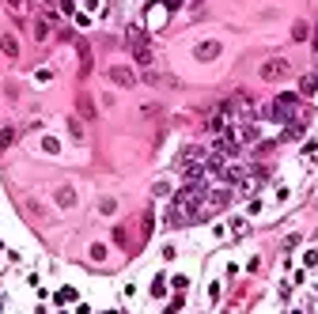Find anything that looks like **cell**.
Here are the masks:
<instances>
[{
  "label": "cell",
  "mask_w": 318,
  "mask_h": 314,
  "mask_svg": "<svg viewBox=\"0 0 318 314\" xmlns=\"http://www.w3.org/2000/svg\"><path fill=\"white\" fill-rule=\"evenodd\" d=\"M288 72H292V65H288V61H280V57H273V61H265V65H261V80H269V84L284 80Z\"/></svg>",
  "instance_id": "cell-1"
},
{
  "label": "cell",
  "mask_w": 318,
  "mask_h": 314,
  "mask_svg": "<svg viewBox=\"0 0 318 314\" xmlns=\"http://www.w3.org/2000/svg\"><path fill=\"white\" fill-rule=\"evenodd\" d=\"M110 80H114L118 87H133V84H137V76H133L129 68H121V65H114V68H110Z\"/></svg>",
  "instance_id": "cell-2"
},
{
  "label": "cell",
  "mask_w": 318,
  "mask_h": 314,
  "mask_svg": "<svg viewBox=\"0 0 318 314\" xmlns=\"http://www.w3.org/2000/svg\"><path fill=\"white\" fill-rule=\"evenodd\" d=\"M212 57H220V42H201L197 46V61H212Z\"/></svg>",
  "instance_id": "cell-3"
},
{
  "label": "cell",
  "mask_w": 318,
  "mask_h": 314,
  "mask_svg": "<svg viewBox=\"0 0 318 314\" xmlns=\"http://www.w3.org/2000/svg\"><path fill=\"white\" fill-rule=\"evenodd\" d=\"M57 204H61V208H72V204H76V189H72V186H61L57 189Z\"/></svg>",
  "instance_id": "cell-4"
},
{
  "label": "cell",
  "mask_w": 318,
  "mask_h": 314,
  "mask_svg": "<svg viewBox=\"0 0 318 314\" xmlns=\"http://www.w3.org/2000/svg\"><path fill=\"white\" fill-rule=\"evenodd\" d=\"M0 50L8 53V57H19V42L12 38V34H0Z\"/></svg>",
  "instance_id": "cell-5"
},
{
  "label": "cell",
  "mask_w": 318,
  "mask_h": 314,
  "mask_svg": "<svg viewBox=\"0 0 318 314\" xmlns=\"http://www.w3.org/2000/svg\"><path fill=\"white\" fill-rule=\"evenodd\" d=\"M12 140H16V129H0V152H8Z\"/></svg>",
  "instance_id": "cell-6"
},
{
  "label": "cell",
  "mask_w": 318,
  "mask_h": 314,
  "mask_svg": "<svg viewBox=\"0 0 318 314\" xmlns=\"http://www.w3.org/2000/svg\"><path fill=\"white\" fill-rule=\"evenodd\" d=\"M314 87H318V76H303L299 80V91L303 95H314Z\"/></svg>",
  "instance_id": "cell-7"
},
{
  "label": "cell",
  "mask_w": 318,
  "mask_h": 314,
  "mask_svg": "<svg viewBox=\"0 0 318 314\" xmlns=\"http://www.w3.org/2000/svg\"><path fill=\"white\" fill-rule=\"evenodd\" d=\"M80 110H84V118H87V121L95 118V106H91V99H87V95H80Z\"/></svg>",
  "instance_id": "cell-8"
},
{
  "label": "cell",
  "mask_w": 318,
  "mask_h": 314,
  "mask_svg": "<svg viewBox=\"0 0 318 314\" xmlns=\"http://www.w3.org/2000/svg\"><path fill=\"white\" fill-rule=\"evenodd\" d=\"M35 38L46 42V38H50V23H35Z\"/></svg>",
  "instance_id": "cell-9"
},
{
  "label": "cell",
  "mask_w": 318,
  "mask_h": 314,
  "mask_svg": "<svg viewBox=\"0 0 318 314\" xmlns=\"http://www.w3.org/2000/svg\"><path fill=\"white\" fill-rule=\"evenodd\" d=\"M292 38H295V42H303V38H307V23H295L292 27Z\"/></svg>",
  "instance_id": "cell-10"
},
{
  "label": "cell",
  "mask_w": 318,
  "mask_h": 314,
  "mask_svg": "<svg viewBox=\"0 0 318 314\" xmlns=\"http://www.w3.org/2000/svg\"><path fill=\"white\" fill-rule=\"evenodd\" d=\"M314 50H318V34H314Z\"/></svg>",
  "instance_id": "cell-11"
}]
</instances>
